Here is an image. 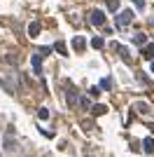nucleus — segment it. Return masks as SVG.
<instances>
[{
	"label": "nucleus",
	"instance_id": "423d86ee",
	"mask_svg": "<svg viewBox=\"0 0 154 157\" xmlns=\"http://www.w3.org/2000/svg\"><path fill=\"white\" fill-rule=\"evenodd\" d=\"M142 56H145V59H149V61H154V45H145Z\"/></svg>",
	"mask_w": 154,
	"mask_h": 157
},
{
	"label": "nucleus",
	"instance_id": "6ab92c4d",
	"mask_svg": "<svg viewBox=\"0 0 154 157\" xmlns=\"http://www.w3.org/2000/svg\"><path fill=\"white\" fill-rule=\"evenodd\" d=\"M135 5H138V10H142V7H145V2H142V0H133Z\"/></svg>",
	"mask_w": 154,
	"mask_h": 157
},
{
	"label": "nucleus",
	"instance_id": "6e6552de",
	"mask_svg": "<svg viewBox=\"0 0 154 157\" xmlns=\"http://www.w3.org/2000/svg\"><path fill=\"white\" fill-rule=\"evenodd\" d=\"M91 113H94V115H105V113H108V105H94V108H91Z\"/></svg>",
	"mask_w": 154,
	"mask_h": 157
},
{
	"label": "nucleus",
	"instance_id": "aec40b11",
	"mask_svg": "<svg viewBox=\"0 0 154 157\" xmlns=\"http://www.w3.org/2000/svg\"><path fill=\"white\" fill-rule=\"evenodd\" d=\"M152 73H154V61H152Z\"/></svg>",
	"mask_w": 154,
	"mask_h": 157
},
{
	"label": "nucleus",
	"instance_id": "2eb2a0df",
	"mask_svg": "<svg viewBox=\"0 0 154 157\" xmlns=\"http://www.w3.org/2000/svg\"><path fill=\"white\" fill-rule=\"evenodd\" d=\"M79 105H82V108H91V103H89V98H79Z\"/></svg>",
	"mask_w": 154,
	"mask_h": 157
},
{
	"label": "nucleus",
	"instance_id": "9b49d317",
	"mask_svg": "<svg viewBox=\"0 0 154 157\" xmlns=\"http://www.w3.org/2000/svg\"><path fill=\"white\" fill-rule=\"evenodd\" d=\"M135 42H138V45H145V40H147V35H145V33H135Z\"/></svg>",
	"mask_w": 154,
	"mask_h": 157
},
{
	"label": "nucleus",
	"instance_id": "0eeeda50",
	"mask_svg": "<svg viewBox=\"0 0 154 157\" xmlns=\"http://www.w3.org/2000/svg\"><path fill=\"white\" fill-rule=\"evenodd\" d=\"M142 145H145V150H147L149 155L154 152V138H152V136H147V138H145V141H142Z\"/></svg>",
	"mask_w": 154,
	"mask_h": 157
},
{
	"label": "nucleus",
	"instance_id": "a211bd4d",
	"mask_svg": "<svg viewBox=\"0 0 154 157\" xmlns=\"http://www.w3.org/2000/svg\"><path fill=\"white\" fill-rule=\"evenodd\" d=\"M135 108H138V113H147V105H145V103H138Z\"/></svg>",
	"mask_w": 154,
	"mask_h": 157
},
{
	"label": "nucleus",
	"instance_id": "f257e3e1",
	"mask_svg": "<svg viewBox=\"0 0 154 157\" xmlns=\"http://www.w3.org/2000/svg\"><path fill=\"white\" fill-rule=\"evenodd\" d=\"M91 24H94V26H103V24H105V14H103L101 10H94V12H91Z\"/></svg>",
	"mask_w": 154,
	"mask_h": 157
},
{
	"label": "nucleus",
	"instance_id": "1a4fd4ad",
	"mask_svg": "<svg viewBox=\"0 0 154 157\" xmlns=\"http://www.w3.org/2000/svg\"><path fill=\"white\" fill-rule=\"evenodd\" d=\"M91 47H94V49H103V47H105L103 38H94V40H91Z\"/></svg>",
	"mask_w": 154,
	"mask_h": 157
},
{
	"label": "nucleus",
	"instance_id": "f03ea898",
	"mask_svg": "<svg viewBox=\"0 0 154 157\" xmlns=\"http://www.w3.org/2000/svg\"><path fill=\"white\" fill-rule=\"evenodd\" d=\"M131 19H133V12H131V10H124V12L119 14V19H117V26H126Z\"/></svg>",
	"mask_w": 154,
	"mask_h": 157
},
{
	"label": "nucleus",
	"instance_id": "4468645a",
	"mask_svg": "<svg viewBox=\"0 0 154 157\" xmlns=\"http://www.w3.org/2000/svg\"><path fill=\"white\" fill-rule=\"evenodd\" d=\"M108 7L110 10H117V7H119V0H108Z\"/></svg>",
	"mask_w": 154,
	"mask_h": 157
},
{
	"label": "nucleus",
	"instance_id": "ddd939ff",
	"mask_svg": "<svg viewBox=\"0 0 154 157\" xmlns=\"http://www.w3.org/2000/svg\"><path fill=\"white\" fill-rule=\"evenodd\" d=\"M54 49H56L58 54H63V56H65V45H63V42H56V45H54Z\"/></svg>",
	"mask_w": 154,
	"mask_h": 157
},
{
	"label": "nucleus",
	"instance_id": "20e7f679",
	"mask_svg": "<svg viewBox=\"0 0 154 157\" xmlns=\"http://www.w3.org/2000/svg\"><path fill=\"white\" fill-rule=\"evenodd\" d=\"M28 35H31V38H38L40 35V24L38 21H33L31 26H28Z\"/></svg>",
	"mask_w": 154,
	"mask_h": 157
},
{
	"label": "nucleus",
	"instance_id": "9d476101",
	"mask_svg": "<svg viewBox=\"0 0 154 157\" xmlns=\"http://www.w3.org/2000/svg\"><path fill=\"white\" fill-rule=\"evenodd\" d=\"M68 103L75 105V92H72V85H68Z\"/></svg>",
	"mask_w": 154,
	"mask_h": 157
},
{
	"label": "nucleus",
	"instance_id": "dca6fc26",
	"mask_svg": "<svg viewBox=\"0 0 154 157\" xmlns=\"http://www.w3.org/2000/svg\"><path fill=\"white\" fill-rule=\"evenodd\" d=\"M101 87H103V89H110V87H112V82H110V80L105 78V80H103V82H101Z\"/></svg>",
	"mask_w": 154,
	"mask_h": 157
},
{
	"label": "nucleus",
	"instance_id": "f3484780",
	"mask_svg": "<svg viewBox=\"0 0 154 157\" xmlns=\"http://www.w3.org/2000/svg\"><path fill=\"white\" fill-rule=\"evenodd\" d=\"M89 94H91V96H98V94H101V89H98V87H91Z\"/></svg>",
	"mask_w": 154,
	"mask_h": 157
},
{
	"label": "nucleus",
	"instance_id": "f8f14e48",
	"mask_svg": "<svg viewBox=\"0 0 154 157\" xmlns=\"http://www.w3.org/2000/svg\"><path fill=\"white\" fill-rule=\"evenodd\" d=\"M38 117L40 120H47V117H49V110H47V108H40V110H38Z\"/></svg>",
	"mask_w": 154,
	"mask_h": 157
},
{
	"label": "nucleus",
	"instance_id": "39448f33",
	"mask_svg": "<svg viewBox=\"0 0 154 157\" xmlns=\"http://www.w3.org/2000/svg\"><path fill=\"white\" fill-rule=\"evenodd\" d=\"M72 47H75L77 52H84V38H82V35H77V38H72Z\"/></svg>",
	"mask_w": 154,
	"mask_h": 157
},
{
	"label": "nucleus",
	"instance_id": "7ed1b4c3",
	"mask_svg": "<svg viewBox=\"0 0 154 157\" xmlns=\"http://www.w3.org/2000/svg\"><path fill=\"white\" fill-rule=\"evenodd\" d=\"M33 71L38 73V75L42 73V59H40L38 54H33Z\"/></svg>",
	"mask_w": 154,
	"mask_h": 157
}]
</instances>
